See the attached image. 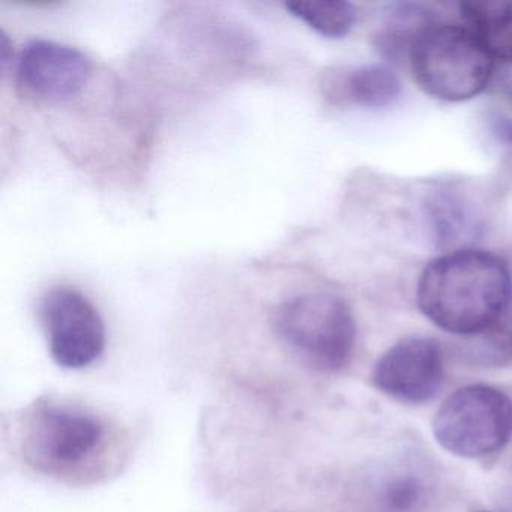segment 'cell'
I'll list each match as a JSON object with an SVG mask.
<instances>
[{"instance_id":"1","label":"cell","mask_w":512,"mask_h":512,"mask_svg":"<svg viewBox=\"0 0 512 512\" xmlns=\"http://www.w3.org/2000/svg\"><path fill=\"white\" fill-rule=\"evenodd\" d=\"M419 310L437 328L473 337L494 328L512 301V272L490 251L460 248L431 260L416 287Z\"/></svg>"},{"instance_id":"2","label":"cell","mask_w":512,"mask_h":512,"mask_svg":"<svg viewBox=\"0 0 512 512\" xmlns=\"http://www.w3.org/2000/svg\"><path fill=\"white\" fill-rule=\"evenodd\" d=\"M418 88L445 103L478 97L496 74V61L466 26L433 23L407 52Z\"/></svg>"},{"instance_id":"3","label":"cell","mask_w":512,"mask_h":512,"mask_svg":"<svg viewBox=\"0 0 512 512\" xmlns=\"http://www.w3.org/2000/svg\"><path fill=\"white\" fill-rule=\"evenodd\" d=\"M274 329L302 364L322 373L346 367L355 349V317L347 302L332 293L287 299L275 310Z\"/></svg>"},{"instance_id":"4","label":"cell","mask_w":512,"mask_h":512,"mask_svg":"<svg viewBox=\"0 0 512 512\" xmlns=\"http://www.w3.org/2000/svg\"><path fill=\"white\" fill-rule=\"evenodd\" d=\"M433 433L437 443L457 457H487L511 439L512 400L493 386H464L437 410Z\"/></svg>"},{"instance_id":"5","label":"cell","mask_w":512,"mask_h":512,"mask_svg":"<svg viewBox=\"0 0 512 512\" xmlns=\"http://www.w3.org/2000/svg\"><path fill=\"white\" fill-rule=\"evenodd\" d=\"M100 418L67 404H41L25 428V451L43 469L65 470L88 460L104 440Z\"/></svg>"},{"instance_id":"6","label":"cell","mask_w":512,"mask_h":512,"mask_svg":"<svg viewBox=\"0 0 512 512\" xmlns=\"http://www.w3.org/2000/svg\"><path fill=\"white\" fill-rule=\"evenodd\" d=\"M40 317L56 364L80 370L106 347V326L95 305L73 287H53L40 302Z\"/></svg>"},{"instance_id":"7","label":"cell","mask_w":512,"mask_h":512,"mask_svg":"<svg viewBox=\"0 0 512 512\" xmlns=\"http://www.w3.org/2000/svg\"><path fill=\"white\" fill-rule=\"evenodd\" d=\"M442 349L433 338L409 337L386 350L373 370L380 392L401 401L421 404L436 397L443 383Z\"/></svg>"},{"instance_id":"8","label":"cell","mask_w":512,"mask_h":512,"mask_svg":"<svg viewBox=\"0 0 512 512\" xmlns=\"http://www.w3.org/2000/svg\"><path fill=\"white\" fill-rule=\"evenodd\" d=\"M20 83L41 100L68 101L91 79V62L70 46L47 40L26 44L17 65Z\"/></svg>"},{"instance_id":"9","label":"cell","mask_w":512,"mask_h":512,"mask_svg":"<svg viewBox=\"0 0 512 512\" xmlns=\"http://www.w3.org/2000/svg\"><path fill=\"white\" fill-rule=\"evenodd\" d=\"M331 97L365 109L392 106L401 95L397 74L383 64L362 65L341 71L329 83Z\"/></svg>"},{"instance_id":"10","label":"cell","mask_w":512,"mask_h":512,"mask_svg":"<svg viewBox=\"0 0 512 512\" xmlns=\"http://www.w3.org/2000/svg\"><path fill=\"white\" fill-rule=\"evenodd\" d=\"M472 203L460 191L436 187L424 200V214L428 226L440 247L460 250L461 242L469 241L478 230V217L473 214Z\"/></svg>"},{"instance_id":"11","label":"cell","mask_w":512,"mask_h":512,"mask_svg":"<svg viewBox=\"0 0 512 512\" xmlns=\"http://www.w3.org/2000/svg\"><path fill=\"white\" fill-rule=\"evenodd\" d=\"M458 11L494 61H512V0H466Z\"/></svg>"},{"instance_id":"12","label":"cell","mask_w":512,"mask_h":512,"mask_svg":"<svg viewBox=\"0 0 512 512\" xmlns=\"http://www.w3.org/2000/svg\"><path fill=\"white\" fill-rule=\"evenodd\" d=\"M286 10L317 34L331 40L346 37L358 20L356 7L346 0H293Z\"/></svg>"},{"instance_id":"13","label":"cell","mask_w":512,"mask_h":512,"mask_svg":"<svg viewBox=\"0 0 512 512\" xmlns=\"http://www.w3.org/2000/svg\"><path fill=\"white\" fill-rule=\"evenodd\" d=\"M436 23L433 14L421 4H400L391 13V19L385 23L380 32L379 47L388 55H395L401 50L409 52L415 38L428 26Z\"/></svg>"},{"instance_id":"14","label":"cell","mask_w":512,"mask_h":512,"mask_svg":"<svg viewBox=\"0 0 512 512\" xmlns=\"http://www.w3.org/2000/svg\"><path fill=\"white\" fill-rule=\"evenodd\" d=\"M472 338H475V355L485 364H505L512 358V335L505 329L494 326Z\"/></svg>"},{"instance_id":"15","label":"cell","mask_w":512,"mask_h":512,"mask_svg":"<svg viewBox=\"0 0 512 512\" xmlns=\"http://www.w3.org/2000/svg\"><path fill=\"white\" fill-rule=\"evenodd\" d=\"M421 497V487L416 479L398 478L386 488L385 503L391 512H407Z\"/></svg>"},{"instance_id":"16","label":"cell","mask_w":512,"mask_h":512,"mask_svg":"<svg viewBox=\"0 0 512 512\" xmlns=\"http://www.w3.org/2000/svg\"><path fill=\"white\" fill-rule=\"evenodd\" d=\"M497 79H499L500 92L512 104V61L500 64Z\"/></svg>"},{"instance_id":"17","label":"cell","mask_w":512,"mask_h":512,"mask_svg":"<svg viewBox=\"0 0 512 512\" xmlns=\"http://www.w3.org/2000/svg\"><path fill=\"white\" fill-rule=\"evenodd\" d=\"M10 44H8L7 37L5 35H2V41H0V65H2V68L7 67L8 65V52H10Z\"/></svg>"}]
</instances>
